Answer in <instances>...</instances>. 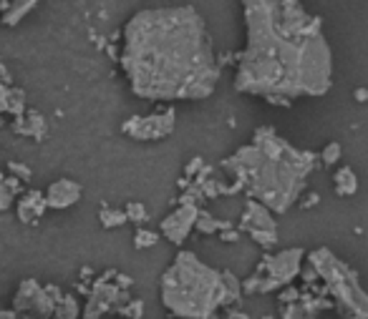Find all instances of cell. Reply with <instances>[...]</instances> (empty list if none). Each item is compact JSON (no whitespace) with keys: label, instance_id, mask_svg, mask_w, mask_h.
<instances>
[{"label":"cell","instance_id":"28","mask_svg":"<svg viewBox=\"0 0 368 319\" xmlns=\"http://www.w3.org/2000/svg\"><path fill=\"white\" fill-rule=\"evenodd\" d=\"M355 98H358V101H368V91H355Z\"/></svg>","mask_w":368,"mask_h":319},{"label":"cell","instance_id":"24","mask_svg":"<svg viewBox=\"0 0 368 319\" xmlns=\"http://www.w3.org/2000/svg\"><path fill=\"white\" fill-rule=\"evenodd\" d=\"M8 171H10L13 176H18L23 183H28L31 181V176H33L28 166H23V163H18V161H8Z\"/></svg>","mask_w":368,"mask_h":319},{"label":"cell","instance_id":"20","mask_svg":"<svg viewBox=\"0 0 368 319\" xmlns=\"http://www.w3.org/2000/svg\"><path fill=\"white\" fill-rule=\"evenodd\" d=\"M157 241H159V234L157 231H151V229L137 227V231H134V247L137 249H151Z\"/></svg>","mask_w":368,"mask_h":319},{"label":"cell","instance_id":"7","mask_svg":"<svg viewBox=\"0 0 368 319\" xmlns=\"http://www.w3.org/2000/svg\"><path fill=\"white\" fill-rule=\"evenodd\" d=\"M197 216H199V202L187 191V194L179 199V206L171 211L169 216L162 219L159 229H162V236L169 239L171 244L182 247L187 236L192 234V229L197 227Z\"/></svg>","mask_w":368,"mask_h":319},{"label":"cell","instance_id":"1","mask_svg":"<svg viewBox=\"0 0 368 319\" xmlns=\"http://www.w3.org/2000/svg\"><path fill=\"white\" fill-rule=\"evenodd\" d=\"M243 15L247 38L237 56V91L275 106L328 91L333 58L318 15L300 0H243Z\"/></svg>","mask_w":368,"mask_h":319},{"label":"cell","instance_id":"3","mask_svg":"<svg viewBox=\"0 0 368 319\" xmlns=\"http://www.w3.org/2000/svg\"><path fill=\"white\" fill-rule=\"evenodd\" d=\"M310 151L290 146L275 129L260 126L250 144L240 146L222 169L232 176L235 189H245L252 199L263 202L275 214H285L305 189L310 171L316 166Z\"/></svg>","mask_w":368,"mask_h":319},{"label":"cell","instance_id":"9","mask_svg":"<svg viewBox=\"0 0 368 319\" xmlns=\"http://www.w3.org/2000/svg\"><path fill=\"white\" fill-rule=\"evenodd\" d=\"M56 300L48 294L46 287H38L36 279H26L18 287V294L13 300L15 314H33V317H51L56 314Z\"/></svg>","mask_w":368,"mask_h":319},{"label":"cell","instance_id":"12","mask_svg":"<svg viewBox=\"0 0 368 319\" xmlns=\"http://www.w3.org/2000/svg\"><path fill=\"white\" fill-rule=\"evenodd\" d=\"M10 83H13L10 73L0 63V116L3 113L20 116V113L26 111V93H23V88H15Z\"/></svg>","mask_w":368,"mask_h":319},{"label":"cell","instance_id":"23","mask_svg":"<svg viewBox=\"0 0 368 319\" xmlns=\"http://www.w3.org/2000/svg\"><path fill=\"white\" fill-rule=\"evenodd\" d=\"M141 312H144V302L141 300H126L118 306V314H124V317H141Z\"/></svg>","mask_w":368,"mask_h":319},{"label":"cell","instance_id":"10","mask_svg":"<svg viewBox=\"0 0 368 319\" xmlns=\"http://www.w3.org/2000/svg\"><path fill=\"white\" fill-rule=\"evenodd\" d=\"M81 196H84V189H81L79 181H73V179H56L46 189V202H48V208H71L73 204L81 202Z\"/></svg>","mask_w":368,"mask_h":319},{"label":"cell","instance_id":"5","mask_svg":"<svg viewBox=\"0 0 368 319\" xmlns=\"http://www.w3.org/2000/svg\"><path fill=\"white\" fill-rule=\"evenodd\" d=\"M310 264H313L318 277L328 284V292L343 306H348V312L358 314V317H368V297L355 284V274L343 261L335 259L328 249H316L310 254Z\"/></svg>","mask_w":368,"mask_h":319},{"label":"cell","instance_id":"14","mask_svg":"<svg viewBox=\"0 0 368 319\" xmlns=\"http://www.w3.org/2000/svg\"><path fill=\"white\" fill-rule=\"evenodd\" d=\"M13 131L18 133V136L33 138V141H46L48 124H46V118L40 116L38 111H31V108H26V111L20 113V116H15Z\"/></svg>","mask_w":368,"mask_h":319},{"label":"cell","instance_id":"29","mask_svg":"<svg viewBox=\"0 0 368 319\" xmlns=\"http://www.w3.org/2000/svg\"><path fill=\"white\" fill-rule=\"evenodd\" d=\"M0 20H3V8H0Z\"/></svg>","mask_w":368,"mask_h":319},{"label":"cell","instance_id":"19","mask_svg":"<svg viewBox=\"0 0 368 319\" xmlns=\"http://www.w3.org/2000/svg\"><path fill=\"white\" fill-rule=\"evenodd\" d=\"M56 317H61V319L79 317V302L73 300L71 294H63L61 302H59V306H56Z\"/></svg>","mask_w":368,"mask_h":319},{"label":"cell","instance_id":"2","mask_svg":"<svg viewBox=\"0 0 368 319\" xmlns=\"http://www.w3.org/2000/svg\"><path fill=\"white\" fill-rule=\"evenodd\" d=\"M118 63L134 96L159 104L204 101L222 76L207 23L192 6L134 13L124 26Z\"/></svg>","mask_w":368,"mask_h":319},{"label":"cell","instance_id":"26","mask_svg":"<svg viewBox=\"0 0 368 319\" xmlns=\"http://www.w3.org/2000/svg\"><path fill=\"white\" fill-rule=\"evenodd\" d=\"M237 239H240V229H232V224L220 229V241H222V244H232V241H237Z\"/></svg>","mask_w":368,"mask_h":319},{"label":"cell","instance_id":"21","mask_svg":"<svg viewBox=\"0 0 368 319\" xmlns=\"http://www.w3.org/2000/svg\"><path fill=\"white\" fill-rule=\"evenodd\" d=\"M220 227H222V222H220V219H215V216H212L210 211H204V208H199L197 229H199V231H202V234H215V231H220Z\"/></svg>","mask_w":368,"mask_h":319},{"label":"cell","instance_id":"27","mask_svg":"<svg viewBox=\"0 0 368 319\" xmlns=\"http://www.w3.org/2000/svg\"><path fill=\"white\" fill-rule=\"evenodd\" d=\"M202 158H192L190 161V166H187V169H184V174H187V179H190V176H194L197 174V171H202Z\"/></svg>","mask_w":368,"mask_h":319},{"label":"cell","instance_id":"13","mask_svg":"<svg viewBox=\"0 0 368 319\" xmlns=\"http://www.w3.org/2000/svg\"><path fill=\"white\" fill-rule=\"evenodd\" d=\"M48 211V202H46V191H26V194L18 199V208H15V214H18V222L20 224H36L40 216Z\"/></svg>","mask_w":368,"mask_h":319},{"label":"cell","instance_id":"22","mask_svg":"<svg viewBox=\"0 0 368 319\" xmlns=\"http://www.w3.org/2000/svg\"><path fill=\"white\" fill-rule=\"evenodd\" d=\"M126 216H129V224H144L146 219H149V214H146V208L144 204H139V202H129L126 204Z\"/></svg>","mask_w":368,"mask_h":319},{"label":"cell","instance_id":"11","mask_svg":"<svg viewBox=\"0 0 368 319\" xmlns=\"http://www.w3.org/2000/svg\"><path fill=\"white\" fill-rule=\"evenodd\" d=\"M273 214H275L273 208L250 196V202L245 204V211L240 216V229H245L247 234H252V231H265V229H275Z\"/></svg>","mask_w":368,"mask_h":319},{"label":"cell","instance_id":"25","mask_svg":"<svg viewBox=\"0 0 368 319\" xmlns=\"http://www.w3.org/2000/svg\"><path fill=\"white\" fill-rule=\"evenodd\" d=\"M321 156H323V163H325V166H330V163H335L338 158H341V146H338V144H328L325 149H323Z\"/></svg>","mask_w":368,"mask_h":319},{"label":"cell","instance_id":"18","mask_svg":"<svg viewBox=\"0 0 368 319\" xmlns=\"http://www.w3.org/2000/svg\"><path fill=\"white\" fill-rule=\"evenodd\" d=\"M335 194L338 196H351L355 194V189H358V183H355V174L348 169V166H343V169L335 171Z\"/></svg>","mask_w":368,"mask_h":319},{"label":"cell","instance_id":"6","mask_svg":"<svg viewBox=\"0 0 368 319\" xmlns=\"http://www.w3.org/2000/svg\"><path fill=\"white\" fill-rule=\"evenodd\" d=\"M174 126H177V111H174V106H167V108L149 113V116L126 118L121 133L139 141V144H151V141H162V138L171 136Z\"/></svg>","mask_w":368,"mask_h":319},{"label":"cell","instance_id":"17","mask_svg":"<svg viewBox=\"0 0 368 319\" xmlns=\"http://www.w3.org/2000/svg\"><path fill=\"white\" fill-rule=\"evenodd\" d=\"M99 222L104 229H116V227H124L129 224V216H126V208H118V206H104L99 208Z\"/></svg>","mask_w":368,"mask_h":319},{"label":"cell","instance_id":"15","mask_svg":"<svg viewBox=\"0 0 368 319\" xmlns=\"http://www.w3.org/2000/svg\"><path fill=\"white\" fill-rule=\"evenodd\" d=\"M38 3L40 0H8L6 10H3V23L15 28L26 15L33 13L36 8H38Z\"/></svg>","mask_w":368,"mask_h":319},{"label":"cell","instance_id":"4","mask_svg":"<svg viewBox=\"0 0 368 319\" xmlns=\"http://www.w3.org/2000/svg\"><path fill=\"white\" fill-rule=\"evenodd\" d=\"M162 304L187 319H210L227 302L224 272L204 264L194 252L182 249L159 281Z\"/></svg>","mask_w":368,"mask_h":319},{"label":"cell","instance_id":"8","mask_svg":"<svg viewBox=\"0 0 368 319\" xmlns=\"http://www.w3.org/2000/svg\"><path fill=\"white\" fill-rule=\"evenodd\" d=\"M114 269L106 272L101 279L93 281V289L89 294V302H86V309H84V317L93 319V317H101V314L112 312V309H118L124 304L129 297H126L124 289H118V284H109V279L114 277Z\"/></svg>","mask_w":368,"mask_h":319},{"label":"cell","instance_id":"16","mask_svg":"<svg viewBox=\"0 0 368 319\" xmlns=\"http://www.w3.org/2000/svg\"><path fill=\"white\" fill-rule=\"evenodd\" d=\"M23 191V181H20L18 176H6V179H0V211H8V208L15 204V196Z\"/></svg>","mask_w":368,"mask_h":319}]
</instances>
